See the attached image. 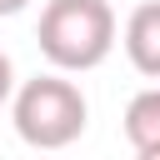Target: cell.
Listing matches in <instances>:
<instances>
[{
	"instance_id": "6da1fadb",
	"label": "cell",
	"mask_w": 160,
	"mask_h": 160,
	"mask_svg": "<svg viewBox=\"0 0 160 160\" xmlns=\"http://www.w3.org/2000/svg\"><path fill=\"white\" fill-rule=\"evenodd\" d=\"M115 50V10L105 0H45L40 55L55 70H95Z\"/></svg>"
},
{
	"instance_id": "7a4b0ae2",
	"label": "cell",
	"mask_w": 160,
	"mask_h": 160,
	"mask_svg": "<svg viewBox=\"0 0 160 160\" xmlns=\"http://www.w3.org/2000/svg\"><path fill=\"white\" fill-rule=\"evenodd\" d=\"M15 135L35 150H65L85 135V120H90V105L80 95L75 80L65 75H35L15 90Z\"/></svg>"
},
{
	"instance_id": "3957f363",
	"label": "cell",
	"mask_w": 160,
	"mask_h": 160,
	"mask_svg": "<svg viewBox=\"0 0 160 160\" xmlns=\"http://www.w3.org/2000/svg\"><path fill=\"white\" fill-rule=\"evenodd\" d=\"M125 55L145 80H160V0H145L125 20Z\"/></svg>"
},
{
	"instance_id": "277c9868",
	"label": "cell",
	"mask_w": 160,
	"mask_h": 160,
	"mask_svg": "<svg viewBox=\"0 0 160 160\" xmlns=\"http://www.w3.org/2000/svg\"><path fill=\"white\" fill-rule=\"evenodd\" d=\"M125 140L140 160H160V85L130 95L125 105Z\"/></svg>"
},
{
	"instance_id": "5b68a950",
	"label": "cell",
	"mask_w": 160,
	"mask_h": 160,
	"mask_svg": "<svg viewBox=\"0 0 160 160\" xmlns=\"http://www.w3.org/2000/svg\"><path fill=\"white\" fill-rule=\"evenodd\" d=\"M15 95V65H10V55L0 50V105Z\"/></svg>"
},
{
	"instance_id": "8992f818",
	"label": "cell",
	"mask_w": 160,
	"mask_h": 160,
	"mask_svg": "<svg viewBox=\"0 0 160 160\" xmlns=\"http://www.w3.org/2000/svg\"><path fill=\"white\" fill-rule=\"evenodd\" d=\"M25 5H30V0H0V15H20Z\"/></svg>"
}]
</instances>
